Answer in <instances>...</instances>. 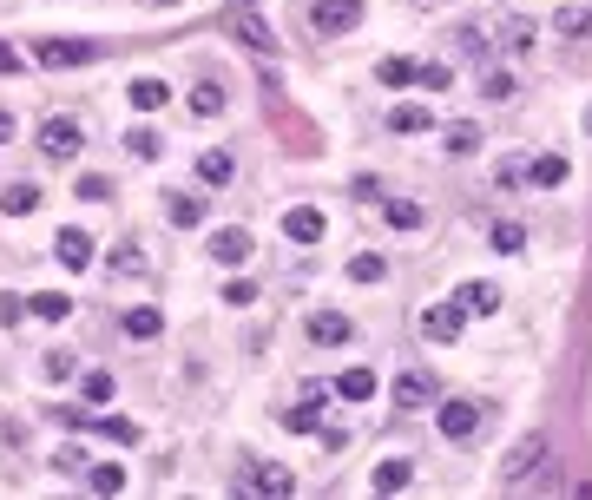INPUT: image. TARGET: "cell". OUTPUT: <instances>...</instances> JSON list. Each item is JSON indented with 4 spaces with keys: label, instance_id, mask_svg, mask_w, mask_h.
Wrapping results in <instances>:
<instances>
[{
    "label": "cell",
    "instance_id": "6da1fadb",
    "mask_svg": "<svg viewBox=\"0 0 592 500\" xmlns=\"http://www.w3.org/2000/svg\"><path fill=\"white\" fill-rule=\"evenodd\" d=\"M540 468H546V435H527L520 448H507V461H500V487H520V481H533Z\"/></svg>",
    "mask_w": 592,
    "mask_h": 500
},
{
    "label": "cell",
    "instance_id": "7a4b0ae2",
    "mask_svg": "<svg viewBox=\"0 0 592 500\" xmlns=\"http://www.w3.org/2000/svg\"><path fill=\"white\" fill-rule=\"evenodd\" d=\"M79 145H86V132H79L73 119H47V125H40V158H53V165L79 158Z\"/></svg>",
    "mask_w": 592,
    "mask_h": 500
},
{
    "label": "cell",
    "instance_id": "3957f363",
    "mask_svg": "<svg viewBox=\"0 0 592 500\" xmlns=\"http://www.w3.org/2000/svg\"><path fill=\"white\" fill-rule=\"evenodd\" d=\"M33 60H40V66H93L99 47H93V40H40Z\"/></svg>",
    "mask_w": 592,
    "mask_h": 500
},
{
    "label": "cell",
    "instance_id": "277c9868",
    "mask_svg": "<svg viewBox=\"0 0 592 500\" xmlns=\"http://www.w3.org/2000/svg\"><path fill=\"white\" fill-rule=\"evenodd\" d=\"M362 20V0H316V14H310V27L316 33H329V40H336V33H349Z\"/></svg>",
    "mask_w": 592,
    "mask_h": 500
},
{
    "label": "cell",
    "instance_id": "5b68a950",
    "mask_svg": "<svg viewBox=\"0 0 592 500\" xmlns=\"http://www.w3.org/2000/svg\"><path fill=\"white\" fill-rule=\"evenodd\" d=\"M283 237H290V244H323V237H329V218L316 211V204H296L290 218H283Z\"/></svg>",
    "mask_w": 592,
    "mask_h": 500
},
{
    "label": "cell",
    "instance_id": "8992f818",
    "mask_svg": "<svg viewBox=\"0 0 592 500\" xmlns=\"http://www.w3.org/2000/svg\"><path fill=\"white\" fill-rule=\"evenodd\" d=\"M481 422H487L481 402H441V435H448V441H468Z\"/></svg>",
    "mask_w": 592,
    "mask_h": 500
},
{
    "label": "cell",
    "instance_id": "52a82bcc",
    "mask_svg": "<svg viewBox=\"0 0 592 500\" xmlns=\"http://www.w3.org/2000/svg\"><path fill=\"white\" fill-rule=\"evenodd\" d=\"M349 336H356V323H349L343 310H316V316H310V343H316V349H343Z\"/></svg>",
    "mask_w": 592,
    "mask_h": 500
},
{
    "label": "cell",
    "instance_id": "ba28073f",
    "mask_svg": "<svg viewBox=\"0 0 592 500\" xmlns=\"http://www.w3.org/2000/svg\"><path fill=\"white\" fill-rule=\"evenodd\" d=\"M250 250H257V237H250L244 224H224V231H211V257H218V264H244Z\"/></svg>",
    "mask_w": 592,
    "mask_h": 500
},
{
    "label": "cell",
    "instance_id": "9c48e42d",
    "mask_svg": "<svg viewBox=\"0 0 592 500\" xmlns=\"http://www.w3.org/2000/svg\"><path fill=\"white\" fill-rule=\"evenodd\" d=\"M454 310H461V316H494V310H500V290L474 277V283H461V290H454Z\"/></svg>",
    "mask_w": 592,
    "mask_h": 500
},
{
    "label": "cell",
    "instance_id": "30bf717a",
    "mask_svg": "<svg viewBox=\"0 0 592 500\" xmlns=\"http://www.w3.org/2000/svg\"><path fill=\"white\" fill-rule=\"evenodd\" d=\"M461 323H468V316L454 310V303H441V310H421V336H435V343H461Z\"/></svg>",
    "mask_w": 592,
    "mask_h": 500
},
{
    "label": "cell",
    "instance_id": "8fae6325",
    "mask_svg": "<svg viewBox=\"0 0 592 500\" xmlns=\"http://www.w3.org/2000/svg\"><path fill=\"white\" fill-rule=\"evenodd\" d=\"M244 487L250 494H290V468H277V461H250Z\"/></svg>",
    "mask_w": 592,
    "mask_h": 500
},
{
    "label": "cell",
    "instance_id": "7c38bea8",
    "mask_svg": "<svg viewBox=\"0 0 592 500\" xmlns=\"http://www.w3.org/2000/svg\"><path fill=\"white\" fill-rule=\"evenodd\" d=\"M421 402H435V375L408 369L402 382H395V408H421Z\"/></svg>",
    "mask_w": 592,
    "mask_h": 500
},
{
    "label": "cell",
    "instance_id": "4fadbf2b",
    "mask_svg": "<svg viewBox=\"0 0 592 500\" xmlns=\"http://www.w3.org/2000/svg\"><path fill=\"white\" fill-rule=\"evenodd\" d=\"M119 329L132 336V343H152L158 329H165V316H158L152 303H139V310H125V316H119Z\"/></svg>",
    "mask_w": 592,
    "mask_h": 500
},
{
    "label": "cell",
    "instance_id": "5bb4252c",
    "mask_svg": "<svg viewBox=\"0 0 592 500\" xmlns=\"http://www.w3.org/2000/svg\"><path fill=\"white\" fill-rule=\"evenodd\" d=\"M125 99H132L139 112H165V99H172V86H165V79H132V86H125Z\"/></svg>",
    "mask_w": 592,
    "mask_h": 500
},
{
    "label": "cell",
    "instance_id": "9a60e30c",
    "mask_svg": "<svg viewBox=\"0 0 592 500\" xmlns=\"http://www.w3.org/2000/svg\"><path fill=\"white\" fill-rule=\"evenodd\" d=\"M527 178H533V185H540V191H560V185H566V158H560V152L533 158V165H527Z\"/></svg>",
    "mask_w": 592,
    "mask_h": 500
},
{
    "label": "cell",
    "instance_id": "2e32d148",
    "mask_svg": "<svg viewBox=\"0 0 592 500\" xmlns=\"http://www.w3.org/2000/svg\"><path fill=\"white\" fill-rule=\"evenodd\" d=\"M60 264L66 270H86V264H93V237H86V231H60Z\"/></svg>",
    "mask_w": 592,
    "mask_h": 500
},
{
    "label": "cell",
    "instance_id": "e0dca14e",
    "mask_svg": "<svg viewBox=\"0 0 592 500\" xmlns=\"http://www.w3.org/2000/svg\"><path fill=\"white\" fill-rule=\"evenodd\" d=\"M191 112H198V119H218L224 112V86L218 79H198V86H191Z\"/></svg>",
    "mask_w": 592,
    "mask_h": 500
},
{
    "label": "cell",
    "instance_id": "ac0fdd59",
    "mask_svg": "<svg viewBox=\"0 0 592 500\" xmlns=\"http://www.w3.org/2000/svg\"><path fill=\"white\" fill-rule=\"evenodd\" d=\"M408 481H415V468H408L402 454H395V461H382V468H375V494H402Z\"/></svg>",
    "mask_w": 592,
    "mask_h": 500
},
{
    "label": "cell",
    "instance_id": "d6986e66",
    "mask_svg": "<svg viewBox=\"0 0 592 500\" xmlns=\"http://www.w3.org/2000/svg\"><path fill=\"white\" fill-rule=\"evenodd\" d=\"M106 277H145V250L139 244H119L106 257Z\"/></svg>",
    "mask_w": 592,
    "mask_h": 500
},
{
    "label": "cell",
    "instance_id": "ffe728a7",
    "mask_svg": "<svg viewBox=\"0 0 592 500\" xmlns=\"http://www.w3.org/2000/svg\"><path fill=\"white\" fill-rule=\"evenodd\" d=\"M27 310L40 316V323H60V316L73 310V297H66V290H40V297H27Z\"/></svg>",
    "mask_w": 592,
    "mask_h": 500
},
{
    "label": "cell",
    "instance_id": "44dd1931",
    "mask_svg": "<svg viewBox=\"0 0 592 500\" xmlns=\"http://www.w3.org/2000/svg\"><path fill=\"white\" fill-rule=\"evenodd\" d=\"M283 422H290V428H296V435H310V428H323V389H316V395H310V402H296V408H290V415H283Z\"/></svg>",
    "mask_w": 592,
    "mask_h": 500
},
{
    "label": "cell",
    "instance_id": "7402d4cb",
    "mask_svg": "<svg viewBox=\"0 0 592 500\" xmlns=\"http://www.w3.org/2000/svg\"><path fill=\"white\" fill-rule=\"evenodd\" d=\"M33 204H40V185H7L0 191V211H7V218H27Z\"/></svg>",
    "mask_w": 592,
    "mask_h": 500
},
{
    "label": "cell",
    "instance_id": "603a6c76",
    "mask_svg": "<svg viewBox=\"0 0 592 500\" xmlns=\"http://www.w3.org/2000/svg\"><path fill=\"white\" fill-rule=\"evenodd\" d=\"M382 277H389V264H382L375 250H356V257H349V283H382Z\"/></svg>",
    "mask_w": 592,
    "mask_h": 500
},
{
    "label": "cell",
    "instance_id": "cb8c5ba5",
    "mask_svg": "<svg viewBox=\"0 0 592 500\" xmlns=\"http://www.w3.org/2000/svg\"><path fill=\"white\" fill-rule=\"evenodd\" d=\"M428 125H435V112H428V106H395L389 112V132H428Z\"/></svg>",
    "mask_w": 592,
    "mask_h": 500
},
{
    "label": "cell",
    "instance_id": "d4e9b609",
    "mask_svg": "<svg viewBox=\"0 0 592 500\" xmlns=\"http://www.w3.org/2000/svg\"><path fill=\"white\" fill-rule=\"evenodd\" d=\"M198 178H204L211 191L231 185V152H204V158H198Z\"/></svg>",
    "mask_w": 592,
    "mask_h": 500
},
{
    "label": "cell",
    "instance_id": "484cf974",
    "mask_svg": "<svg viewBox=\"0 0 592 500\" xmlns=\"http://www.w3.org/2000/svg\"><path fill=\"white\" fill-rule=\"evenodd\" d=\"M336 395H343V402H369V395H375V375L369 369H349L343 382H336Z\"/></svg>",
    "mask_w": 592,
    "mask_h": 500
},
{
    "label": "cell",
    "instance_id": "4316f807",
    "mask_svg": "<svg viewBox=\"0 0 592 500\" xmlns=\"http://www.w3.org/2000/svg\"><path fill=\"white\" fill-rule=\"evenodd\" d=\"M375 79H382V86H415L421 66L415 60H382V66H375Z\"/></svg>",
    "mask_w": 592,
    "mask_h": 500
},
{
    "label": "cell",
    "instance_id": "83f0119b",
    "mask_svg": "<svg viewBox=\"0 0 592 500\" xmlns=\"http://www.w3.org/2000/svg\"><path fill=\"white\" fill-rule=\"evenodd\" d=\"M125 152H132V158H158L165 145H158V132H152V125H132V132H125Z\"/></svg>",
    "mask_w": 592,
    "mask_h": 500
},
{
    "label": "cell",
    "instance_id": "f1b7e54d",
    "mask_svg": "<svg viewBox=\"0 0 592 500\" xmlns=\"http://www.w3.org/2000/svg\"><path fill=\"white\" fill-rule=\"evenodd\" d=\"M79 395H86V402H99V408H106L112 395H119V382H112L106 369H93V375H86V382H79Z\"/></svg>",
    "mask_w": 592,
    "mask_h": 500
},
{
    "label": "cell",
    "instance_id": "f546056e",
    "mask_svg": "<svg viewBox=\"0 0 592 500\" xmlns=\"http://www.w3.org/2000/svg\"><path fill=\"white\" fill-rule=\"evenodd\" d=\"M93 494H125V468L119 461H99L93 468Z\"/></svg>",
    "mask_w": 592,
    "mask_h": 500
},
{
    "label": "cell",
    "instance_id": "4dcf8cb0",
    "mask_svg": "<svg viewBox=\"0 0 592 500\" xmlns=\"http://www.w3.org/2000/svg\"><path fill=\"white\" fill-rule=\"evenodd\" d=\"M560 33H566V40H592V7H566Z\"/></svg>",
    "mask_w": 592,
    "mask_h": 500
},
{
    "label": "cell",
    "instance_id": "1f68e13d",
    "mask_svg": "<svg viewBox=\"0 0 592 500\" xmlns=\"http://www.w3.org/2000/svg\"><path fill=\"white\" fill-rule=\"evenodd\" d=\"M389 224H395V231H421V204L395 198V204H389Z\"/></svg>",
    "mask_w": 592,
    "mask_h": 500
},
{
    "label": "cell",
    "instance_id": "d6a6232c",
    "mask_svg": "<svg viewBox=\"0 0 592 500\" xmlns=\"http://www.w3.org/2000/svg\"><path fill=\"white\" fill-rule=\"evenodd\" d=\"M237 33H244L250 47H264V53H277V40H270V27H264V20H237Z\"/></svg>",
    "mask_w": 592,
    "mask_h": 500
},
{
    "label": "cell",
    "instance_id": "836d02e7",
    "mask_svg": "<svg viewBox=\"0 0 592 500\" xmlns=\"http://www.w3.org/2000/svg\"><path fill=\"white\" fill-rule=\"evenodd\" d=\"M474 145H481V132H474V125H454V132H448V152H454V158H468Z\"/></svg>",
    "mask_w": 592,
    "mask_h": 500
},
{
    "label": "cell",
    "instance_id": "e575fe53",
    "mask_svg": "<svg viewBox=\"0 0 592 500\" xmlns=\"http://www.w3.org/2000/svg\"><path fill=\"white\" fill-rule=\"evenodd\" d=\"M520 244H527V231H520V224H494V250H507V257H514Z\"/></svg>",
    "mask_w": 592,
    "mask_h": 500
},
{
    "label": "cell",
    "instance_id": "d590c367",
    "mask_svg": "<svg viewBox=\"0 0 592 500\" xmlns=\"http://www.w3.org/2000/svg\"><path fill=\"white\" fill-rule=\"evenodd\" d=\"M224 303H237V310H244V303H257V283L231 277V283H224Z\"/></svg>",
    "mask_w": 592,
    "mask_h": 500
},
{
    "label": "cell",
    "instance_id": "8d00e7d4",
    "mask_svg": "<svg viewBox=\"0 0 592 500\" xmlns=\"http://www.w3.org/2000/svg\"><path fill=\"white\" fill-rule=\"evenodd\" d=\"M421 86H428V93H448L454 73H448V66H421Z\"/></svg>",
    "mask_w": 592,
    "mask_h": 500
},
{
    "label": "cell",
    "instance_id": "74e56055",
    "mask_svg": "<svg viewBox=\"0 0 592 500\" xmlns=\"http://www.w3.org/2000/svg\"><path fill=\"white\" fill-rule=\"evenodd\" d=\"M66 375H73V356H66V349H53V356H47V382H66Z\"/></svg>",
    "mask_w": 592,
    "mask_h": 500
},
{
    "label": "cell",
    "instance_id": "f35d334b",
    "mask_svg": "<svg viewBox=\"0 0 592 500\" xmlns=\"http://www.w3.org/2000/svg\"><path fill=\"white\" fill-rule=\"evenodd\" d=\"M454 47H461V53H474V60H481V53H487V40H481V33H474V27H461V33H454Z\"/></svg>",
    "mask_w": 592,
    "mask_h": 500
},
{
    "label": "cell",
    "instance_id": "ab89813d",
    "mask_svg": "<svg viewBox=\"0 0 592 500\" xmlns=\"http://www.w3.org/2000/svg\"><path fill=\"white\" fill-rule=\"evenodd\" d=\"M507 47H533V20H507Z\"/></svg>",
    "mask_w": 592,
    "mask_h": 500
},
{
    "label": "cell",
    "instance_id": "60d3db41",
    "mask_svg": "<svg viewBox=\"0 0 592 500\" xmlns=\"http://www.w3.org/2000/svg\"><path fill=\"white\" fill-rule=\"evenodd\" d=\"M487 99H514V73H487Z\"/></svg>",
    "mask_w": 592,
    "mask_h": 500
},
{
    "label": "cell",
    "instance_id": "b9f144b4",
    "mask_svg": "<svg viewBox=\"0 0 592 500\" xmlns=\"http://www.w3.org/2000/svg\"><path fill=\"white\" fill-rule=\"evenodd\" d=\"M106 191H112L106 178H79V198H86V204H99V198H106Z\"/></svg>",
    "mask_w": 592,
    "mask_h": 500
},
{
    "label": "cell",
    "instance_id": "7bdbcfd3",
    "mask_svg": "<svg viewBox=\"0 0 592 500\" xmlns=\"http://www.w3.org/2000/svg\"><path fill=\"white\" fill-rule=\"evenodd\" d=\"M172 224H198V204H191V198H172Z\"/></svg>",
    "mask_w": 592,
    "mask_h": 500
},
{
    "label": "cell",
    "instance_id": "ee69618b",
    "mask_svg": "<svg viewBox=\"0 0 592 500\" xmlns=\"http://www.w3.org/2000/svg\"><path fill=\"white\" fill-rule=\"evenodd\" d=\"M14 139V112H0V145Z\"/></svg>",
    "mask_w": 592,
    "mask_h": 500
},
{
    "label": "cell",
    "instance_id": "f6af8a7d",
    "mask_svg": "<svg viewBox=\"0 0 592 500\" xmlns=\"http://www.w3.org/2000/svg\"><path fill=\"white\" fill-rule=\"evenodd\" d=\"M14 66H20V60H14V47H0V73H14Z\"/></svg>",
    "mask_w": 592,
    "mask_h": 500
},
{
    "label": "cell",
    "instance_id": "bcb514c9",
    "mask_svg": "<svg viewBox=\"0 0 592 500\" xmlns=\"http://www.w3.org/2000/svg\"><path fill=\"white\" fill-rule=\"evenodd\" d=\"M152 7H178V0H152Z\"/></svg>",
    "mask_w": 592,
    "mask_h": 500
}]
</instances>
